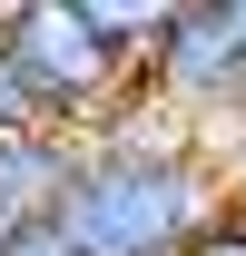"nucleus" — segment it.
Wrapping results in <instances>:
<instances>
[{"mask_svg":"<svg viewBox=\"0 0 246 256\" xmlns=\"http://www.w3.org/2000/svg\"><path fill=\"white\" fill-rule=\"evenodd\" d=\"M216 188H226V207H236V217H246V128H236V148L216 158Z\"/></svg>","mask_w":246,"mask_h":256,"instance_id":"obj_9","label":"nucleus"},{"mask_svg":"<svg viewBox=\"0 0 246 256\" xmlns=\"http://www.w3.org/2000/svg\"><path fill=\"white\" fill-rule=\"evenodd\" d=\"M226 207L216 188V158L197 128H178L168 108H138V118H98L79 128V168L60 188V226L79 256H178L197 226Z\"/></svg>","mask_w":246,"mask_h":256,"instance_id":"obj_1","label":"nucleus"},{"mask_svg":"<svg viewBox=\"0 0 246 256\" xmlns=\"http://www.w3.org/2000/svg\"><path fill=\"white\" fill-rule=\"evenodd\" d=\"M0 60L20 69V89L50 128H98L148 98V69L79 0H0Z\"/></svg>","mask_w":246,"mask_h":256,"instance_id":"obj_2","label":"nucleus"},{"mask_svg":"<svg viewBox=\"0 0 246 256\" xmlns=\"http://www.w3.org/2000/svg\"><path fill=\"white\" fill-rule=\"evenodd\" d=\"M69 168H79V128H50V118L0 128V236L30 226V217H60Z\"/></svg>","mask_w":246,"mask_h":256,"instance_id":"obj_4","label":"nucleus"},{"mask_svg":"<svg viewBox=\"0 0 246 256\" xmlns=\"http://www.w3.org/2000/svg\"><path fill=\"white\" fill-rule=\"evenodd\" d=\"M148 108H168L197 138L246 128V0H207L168 20V40L148 50Z\"/></svg>","mask_w":246,"mask_h":256,"instance_id":"obj_3","label":"nucleus"},{"mask_svg":"<svg viewBox=\"0 0 246 256\" xmlns=\"http://www.w3.org/2000/svg\"><path fill=\"white\" fill-rule=\"evenodd\" d=\"M0 256H79V246H69L60 217H30V226H10V236H0Z\"/></svg>","mask_w":246,"mask_h":256,"instance_id":"obj_6","label":"nucleus"},{"mask_svg":"<svg viewBox=\"0 0 246 256\" xmlns=\"http://www.w3.org/2000/svg\"><path fill=\"white\" fill-rule=\"evenodd\" d=\"M30 118H40V108H30V89H20V69L0 60V128H30Z\"/></svg>","mask_w":246,"mask_h":256,"instance_id":"obj_8","label":"nucleus"},{"mask_svg":"<svg viewBox=\"0 0 246 256\" xmlns=\"http://www.w3.org/2000/svg\"><path fill=\"white\" fill-rule=\"evenodd\" d=\"M178 10H207V0H178Z\"/></svg>","mask_w":246,"mask_h":256,"instance_id":"obj_10","label":"nucleus"},{"mask_svg":"<svg viewBox=\"0 0 246 256\" xmlns=\"http://www.w3.org/2000/svg\"><path fill=\"white\" fill-rule=\"evenodd\" d=\"M178 256H246V217H236V207H216V217L197 226V236H187Z\"/></svg>","mask_w":246,"mask_h":256,"instance_id":"obj_7","label":"nucleus"},{"mask_svg":"<svg viewBox=\"0 0 246 256\" xmlns=\"http://www.w3.org/2000/svg\"><path fill=\"white\" fill-rule=\"evenodd\" d=\"M79 10H89V20H98L108 40H118V50H128L138 69H148V50L168 40V20H178V0H79Z\"/></svg>","mask_w":246,"mask_h":256,"instance_id":"obj_5","label":"nucleus"}]
</instances>
